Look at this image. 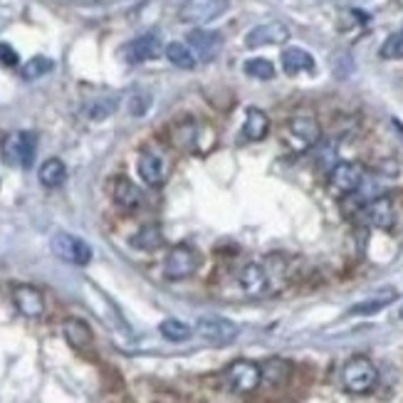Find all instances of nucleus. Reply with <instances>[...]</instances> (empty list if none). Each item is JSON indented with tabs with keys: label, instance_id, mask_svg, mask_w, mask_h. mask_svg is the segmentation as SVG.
Listing matches in <instances>:
<instances>
[{
	"label": "nucleus",
	"instance_id": "1",
	"mask_svg": "<svg viewBox=\"0 0 403 403\" xmlns=\"http://www.w3.org/2000/svg\"><path fill=\"white\" fill-rule=\"evenodd\" d=\"M342 384L349 393L354 396H366L376 388L379 384V369L374 366V361L366 356H354L344 364L342 369Z\"/></svg>",
	"mask_w": 403,
	"mask_h": 403
},
{
	"label": "nucleus",
	"instance_id": "2",
	"mask_svg": "<svg viewBox=\"0 0 403 403\" xmlns=\"http://www.w3.org/2000/svg\"><path fill=\"white\" fill-rule=\"evenodd\" d=\"M200 267V255L196 248L191 245H176V248L168 250L164 260V275L166 280H188V277H193Z\"/></svg>",
	"mask_w": 403,
	"mask_h": 403
},
{
	"label": "nucleus",
	"instance_id": "3",
	"mask_svg": "<svg viewBox=\"0 0 403 403\" xmlns=\"http://www.w3.org/2000/svg\"><path fill=\"white\" fill-rule=\"evenodd\" d=\"M223 379L232 393H253L262 386V369L250 359H238L228 366Z\"/></svg>",
	"mask_w": 403,
	"mask_h": 403
},
{
	"label": "nucleus",
	"instance_id": "4",
	"mask_svg": "<svg viewBox=\"0 0 403 403\" xmlns=\"http://www.w3.org/2000/svg\"><path fill=\"white\" fill-rule=\"evenodd\" d=\"M35 149H38V136L33 132H15L3 139V159L13 166L30 168L35 161Z\"/></svg>",
	"mask_w": 403,
	"mask_h": 403
},
{
	"label": "nucleus",
	"instance_id": "5",
	"mask_svg": "<svg viewBox=\"0 0 403 403\" xmlns=\"http://www.w3.org/2000/svg\"><path fill=\"white\" fill-rule=\"evenodd\" d=\"M50 248L62 262H70V265L84 267V265H89V260H92V248H89L82 238L70 235V232H55Z\"/></svg>",
	"mask_w": 403,
	"mask_h": 403
},
{
	"label": "nucleus",
	"instance_id": "6",
	"mask_svg": "<svg viewBox=\"0 0 403 403\" xmlns=\"http://www.w3.org/2000/svg\"><path fill=\"white\" fill-rule=\"evenodd\" d=\"M364 183V168L351 161H339L329 168V188L337 196H351L356 193Z\"/></svg>",
	"mask_w": 403,
	"mask_h": 403
},
{
	"label": "nucleus",
	"instance_id": "7",
	"mask_svg": "<svg viewBox=\"0 0 403 403\" xmlns=\"http://www.w3.org/2000/svg\"><path fill=\"white\" fill-rule=\"evenodd\" d=\"M228 8H230V0H183L181 20L193 22V25H203V22L221 17Z\"/></svg>",
	"mask_w": 403,
	"mask_h": 403
},
{
	"label": "nucleus",
	"instance_id": "8",
	"mask_svg": "<svg viewBox=\"0 0 403 403\" xmlns=\"http://www.w3.org/2000/svg\"><path fill=\"white\" fill-rule=\"evenodd\" d=\"M287 134L294 139V146L299 151L312 149L319 144L322 139V124L317 122V116L312 114H294L287 122Z\"/></svg>",
	"mask_w": 403,
	"mask_h": 403
},
{
	"label": "nucleus",
	"instance_id": "9",
	"mask_svg": "<svg viewBox=\"0 0 403 403\" xmlns=\"http://www.w3.org/2000/svg\"><path fill=\"white\" fill-rule=\"evenodd\" d=\"M359 216L364 218L366 226L376 228V230H391L396 223V210H393V200L388 196H379V198L364 203Z\"/></svg>",
	"mask_w": 403,
	"mask_h": 403
},
{
	"label": "nucleus",
	"instance_id": "10",
	"mask_svg": "<svg viewBox=\"0 0 403 403\" xmlns=\"http://www.w3.org/2000/svg\"><path fill=\"white\" fill-rule=\"evenodd\" d=\"M290 40V28L280 20L262 22V25H255L248 35H245V45L258 50V47H267V45H285Z\"/></svg>",
	"mask_w": 403,
	"mask_h": 403
},
{
	"label": "nucleus",
	"instance_id": "11",
	"mask_svg": "<svg viewBox=\"0 0 403 403\" xmlns=\"http://www.w3.org/2000/svg\"><path fill=\"white\" fill-rule=\"evenodd\" d=\"M196 329L210 344H228L238 337V326L232 324V322L223 319V317H200Z\"/></svg>",
	"mask_w": 403,
	"mask_h": 403
},
{
	"label": "nucleus",
	"instance_id": "12",
	"mask_svg": "<svg viewBox=\"0 0 403 403\" xmlns=\"http://www.w3.org/2000/svg\"><path fill=\"white\" fill-rule=\"evenodd\" d=\"M238 285L248 297H262V294L270 292V275H267V270L262 265L250 262V265L240 267Z\"/></svg>",
	"mask_w": 403,
	"mask_h": 403
},
{
	"label": "nucleus",
	"instance_id": "13",
	"mask_svg": "<svg viewBox=\"0 0 403 403\" xmlns=\"http://www.w3.org/2000/svg\"><path fill=\"white\" fill-rule=\"evenodd\" d=\"M13 304L22 317H42L45 315V297L33 285H15L13 287Z\"/></svg>",
	"mask_w": 403,
	"mask_h": 403
},
{
	"label": "nucleus",
	"instance_id": "14",
	"mask_svg": "<svg viewBox=\"0 0 403 403\" xmlns=\"http://www.w3.org/2000/svg\"><path fill=\"white\" fill-rule=\"evenodd\" d=\"M161 52H164V47H161L159 35L149 33V35H141V38L132 40V42L127 45L124 55H127V62H132V65H141V62L156 60Z\"/></svg>",
	"mask_w": 403,
	"mask_h": 403
},
{
	"label": "nucleus",
	"instance_id": "15",
	"mask_svg": "<svg viewBox=\"0 0 403 403\" xmlns=\"http://www.w3.org/2000/svg\"><path fill=\"white\" fill-rule=\"evenodd\" d=\"M139 176L144 178L146 186L151 188H159L166 183V176H168V171H166V161L161 159L156 151H144V154L139 156Z\"/></svg>",
	"mask_w": 403,
	"mask_h": 403
},
{
	"label": "nucleus",
	"instance_id": "16",
	"mask_svg": "<svg viewBox=\"0 0 403 403\" xmlns=\"http://www.w3.org/2000/svg\"><path fill=\"white\" fill-rule=\"evenodd\" d=\"M186 40H188V45H191V50L198 52L203 60H213L223 47V38H221V33H216V30H200V28L191 30Z\"/></svg>",
	"mask_w": 403,
	"mask_h": 403
},
{
	"label": "nucleus",
	"instance_id": "17",
	"mask_svg": "<svg viewBox=\"0 0 403 403\" xmlns=\"http://www.w3.org/2000/svg\"><path fill=\"white\" fill-rule=\"evenodd\" d=\"M62 334H65L67 344L79 354H84L89 347H92V339H94L92 329H89V324L84 319H77V317L65 319V324H62Z\"/></svg>",
	"mask_w": 403,
	"mask_h": 403
},
{
	"label": "nucleus",
	"instance_id": "18",
	"mask_svg": "<svg viewBox=\"0 0 403 403\" xmlns=\"http://www.w3.org/2000/svg\"><path fill=\"white\" fill-rule=\"evenodd\" d=\"M260 369H262V384L270 388L287 386V381L292 379V364L287 359H280V356L267 359Z\"/></svg>",
	"mask_w": 403,
	"mask_h": 403
},
{
	"label": "nucleus",
	"instance_id": "19",
	"mask_svg": "<svg viewBox=\"0 0 403 403\" xmlns=\"http://www.w3.org/2000/svg\"><path fill=\"white\" fill-rule=\"evenodd\" d=\"M111 198L119 208L124 210H136L141 205V191L129 181L127 176H116L111 181Z\"/></svg>",
	"mask_w": 403,
	"mask_h": 403
},
{
	"label": "nucleus",
	"instance_id": "20",
	"mask_svg": "<svg viewBox=\"0 0 403 403\" xmlns=\"http://www.w3.org/2000/svg\"><path fill=\"white\" fill-rule=\"evenodd\" d=\"M243 134L250 141H262V139L270 134V119L262 109L258 106H250L245 111V124H243Z\"/></svg>",
	"mask_w": 403,
	"mask_h": 403
},
{
	"label": "nucleus",
	"instance_id": "21",
	"mask_svg": "<svg viewBox=\"0 0 403 403\" xmlns=\"http://www.w3.org/2000/svg\"><path fill=\"white\" fill-rule=\"evenodd\" d=\"M282 70L287 74H299V72H312L315 70V57L302 47H287L282 52Z\"/></svg>",
	"mask_w": 403,
	"mask_h": 403
},
{
	"label": "nucleus",
	"instance_id": "22",
	"mask_svg": "<svg viewBox=\"0 0 403 403\" xmlns=\"http://www.w3.org/2000/svg\"><path fill=\"white\" fill-rule=\"evenodd\" d=\"M132 248L136 250H144V253H154V250H161L166 245V238H164V230L159 226H144L139 228L136 232L132 235Z\"/></svg>",
	"mask_w": 403,
	"mask_h": 403
},
{
	"label": "nucleus",
	"instance_id": "23",
	"mask_svg": "<svg viewBox=\"0 0 403 403\" xmlns=\"http://www.w3.org/2000/svg\"><path fill=\"white\" fill-rule=\"evenodd\" d=\"M396 297H398L396 290H393V287H386V290H381V292H376L374 297L364 299V302H359V304H354L351 310H349V315H351V317L376 315V312H381L384 307H388V304H391Z\"/></svg>",
	"mask_w": 403,
	"mask_h": 403
},
{
	"label": "nucleus",
	"instance_id": "24",
	"mask_svg": "<svg viewBox=\"0 0 403 403\" xmlns=\"http://www.w3.org/2000/svg\"><path fill=\"white\" fill-rule=\"evenodd\" d=\"M38 178L45 188H60L67 181V166L60 159H47L40 166Z\"/></svg>",
	"mask_w": 403,
	"mask_h": 403
},
{
	"label": "nucleus",
	"instance_id": "25",
	"mask_svg": "<svg viewBox=\"0 0 403 403\" xmlns=\"http://www.w3.org/2000/svg\"><path fill=\"white\" fill-rule=\"evenodd\" d=\"M164 55H166V60L171 62V65L181 67V70H193V67L198 65L193 50H191L188 45H183V42H168L164 47Z\"/></svg>",
	"mask_w": 403,
	"mask_h": 403
},
{
	"label": "nucleus",
	"instance_id": "26",
	"mask_svg": "<svg viewBox=\"0 0 403 403\" xmlns=\"http://www.w3.org/2000/svg\"><path fill=\"white\" fill-rule=\"evenodd\" d=\"M116 111V100L114 97H102V100H94L84 106V116L92 119V122H102L106 116H111Z\"/></svg>",
	"mask_w": 403,
	"mask_h": 403
},
{
	"label": "nucleus",
	"instance_id": "27",
	"mask_svg": "<svg viewBox=\"0 0 403 403\" xmlns=\"http://www.w3.org/2000/svg\"><path fill=\"white\" fill-rule=\"evenodd\" d=\"M159 331L161 337L168 339V342H186V339H191V326L178 319H164L159 324Z\"/></svg>",
	"mask_w": 403,
	"mask_h": 403
},
{
	"label": "nucleus",
	"instance_id": "28",
	"mask_svg": "<svg viewBox=\"0 0 403 403\" xmlns=\"http://www.w3.org/2000/svg\"><path fill=\"white\" fill-rule=\"evenodd\" d=\"M52 70H55V62H52L50 57L38 55V57H33L28 65L22 67V77L25 79H38V77H42V74L52 72Z\"/></svg>",
	"mask_w": 403,
	"mask_h": 403
},
{
	"label": "nucleus",
	"instance_id": "29",
	"mask_svg": "<svg viewBox=\"0 0 403 403\" xmlns=\"http://www.w3.org/2000/svg\"><path fill=\"white\" fill-rule=\"evenodd\" d=\"M245 72L255 79H272L275 77V65L270 60H262V57H255V60L245 62Z\"/></svg>",
	"mask_w": 403,
	"mask_h": 403
},
{
	"label": "nucleus",
	"instance_id": "30",
	"mask_svg": "<svg viewBox=\"0 0 403 403\" xmlns=\"http://www.w3.org/2000/svg\"><path fill=\"white\" fill-rule=\"evenodd\" d=\"M384 60H403V33H393L381 45Z\"/></svg>",
	"mask_w": 403,
	"mask_h": 403
},
{
	"label": "nucleus",
	"instance_id": "31",
	"mask_svg": "<svg viewBox=\"0 0 403 403\" xmlns=\"http://www.w3.org/2000/svg\"><path fill=\"white\" fill-rule=\"evenodd\" d=\"M173 144L181 146V149H191V146L196 144V124L186 122L173 129Z\"/></svg>",
	"mask_w": 403,
	"mask_h": 403
},
{
	"label": "nucleus",
	"instance_id": "32",
	"mask_svg": "<svg viewBox=\"0 0 403 403\" xmlns=\"http://www.w3.org/2000/svg\"><path fill=\"white\" fill-rule=\"evenodd\" d=\"M102 381H104V388L109 393H119L124 388L122 376H119V371H116L114 366H104V369H102Z\"/></svg>",
	"mask_w": 403,
	"mask_h": 403
},
{
	"label": "nucleus",
	"instance_id": "33",
	"mask_svg": "<svg viewBox=\"0 0 403 403\" xmlns=\"http://www.w3.org/2000/svg\"><path fill=\"white\" fill-rule=\"evenodd\" d=\"M151 106V97L144 92H136L132 94V100H129V111H132L134 116H144L146 111H149Z\"/></svg>",
	"mask_w": 403,
	"mask_h": 403
},
{
	"label": "nucleus",
	"instance_id": "34",
	"mask_svg": "<svg viewBox=\"0 0 403 403\" xmlns=\"http://www.w3.org/2000/svg\"><path fill=\"white\" fill-rule=\"evenodd\" d=\"M0 62L6 67H17L20 65V57H17V52L13 50L8 42H0Z\"/></svg>",
	"mask_w": 403,
	"mask_h": 403
},
{
	"label": "nucleus",
	"instance_id": "35",
	"mask_svg": "<svg viewBox=\"0 0 403 403\" xmlns=\"http://www.w3.org/2000/svg\"><path fill=\"white\" fill-rule=\"evenodd\" d=\"M151 403H186V401H183L178 393H168V391H166V393H159V396H156Z\"/></svg>",
	"mask_w": 403,
	"mask_h": 403
},
{
	"label": "nucleus",
	"instance_id": "36",
	"mask_svg": "<svg viewBox=\"0 0 403 403\" xmlns=\"http://www.w3.org/2000/svg\"><path fill=\"white\" fill-rule=\"evenodd\" d=\"M114 403H132V398L124 396V398H119V401H114Z\"/></svg>",
	"mask_w": 403,
	"mask_h": 403
},
{
	"label": "nucleus",
	"instance_id": "37",
	"mask_svg": "<svg viewBox=\"0 0 403 403\" xmlns=\"http://www.w3.org/2000/svg\"><path fill=\"white\" fill-rule=\"evenodd\" d=\"M398 319L403 322V307H401V310H398Z\"/></svg>",
	"mask_w": 403,
	"mask_h": 403
}]
</instances>
